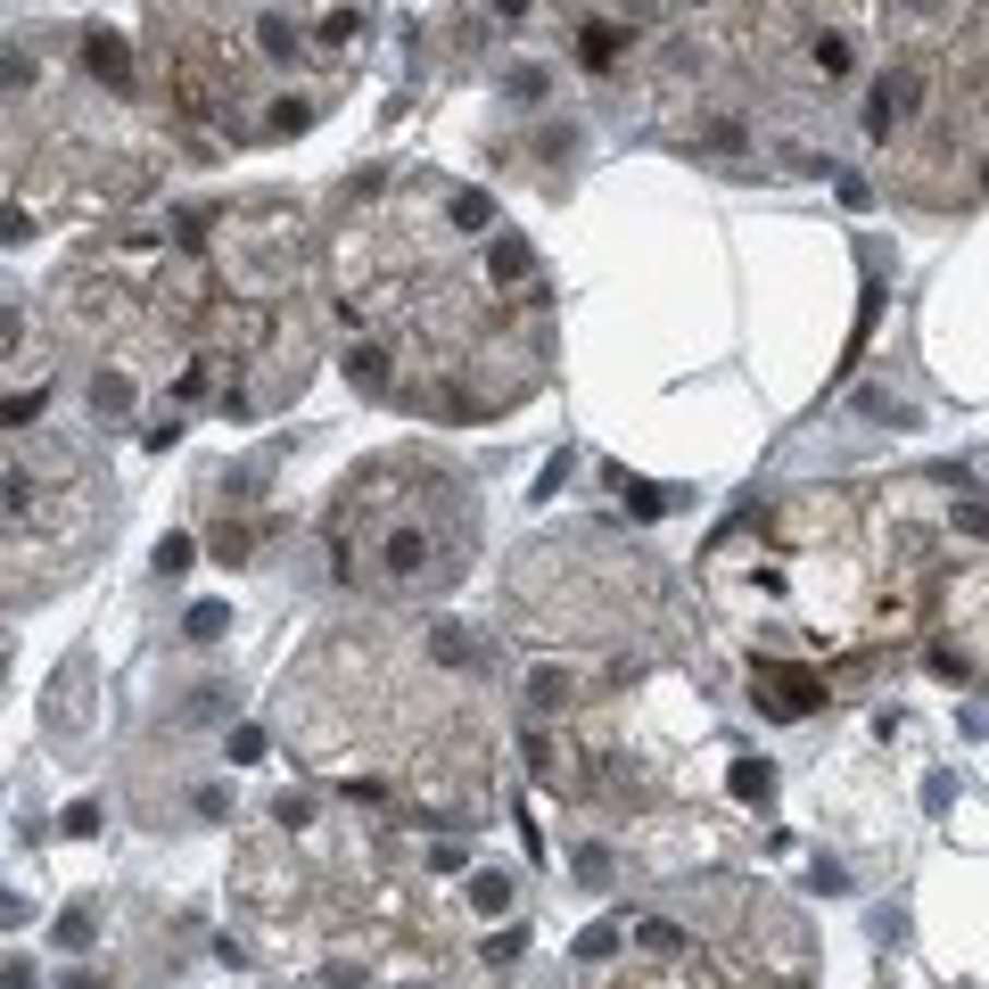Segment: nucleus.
Segmentation results:
<instances>
[{
  "label": "nucleus",
  "mask_w": 989,
  "mask_h": 989,
  "mask_svg": "<svg viewBox=\"0 0 989 989\" xmlns=\"http://www.w3.org/2000/svg\"><path fill=\"white\" fill-rule=\"evenodd\" d=\"M405 486L412 495H396V462H379L372 479L347 486V504H338V569L355 586H372V594H446L470 560L462 479L405 454Z\"/></svg>",
  "instance_id": "1"
},
{
  "label": "nucleus",
  "mask_w": 989,
  "mask_h": 989,
  "mask_svg": "<svg viewBox=\"0 0 989 989\" xmlns=\"http://www.w3.org/2000/svg\"><path fill=\"white\" fill-rule=\"evenodd\" d=\"M635 989H726V981L692 965V949H668V956H652V973H643Z\"/></svg>",
  "instance_id": "2"
},
{
  "label": "nucleus",
  "mask_w": 989,
  "mask_h": 989,
  "mask_svg": "<svg viewBox=\"0 0 989 989\" xmlns=\"http://www.w3.org/2000/svg\"><path fill=\"white\" fill-rule=\"evenodd\" d=\"M83 58H92L108 83H124V41H116V34H92V41H83Z\"/></svg>",
  "instance_id": "3"
},
{
  "label": "nucleus",
  "mask_w": 989,
  "mask_h": 989,
  "mask_svg": "<svg viewBox=\"0 0 989 989\" xmlns=\"http://www.w3.org/2000/svg\"><path fill=\"white\" fill-rule=\"evenodd\" d=\"M25 83H34V50L0 41V92H25Z\"/></svg>",
  "instance_id": "4"
}]
</instances>
